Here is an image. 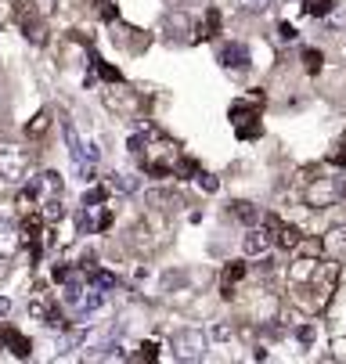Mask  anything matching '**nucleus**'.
<instances>
[{
  "label": "nucleus",
  "mask_w": 346,
  "mask_h": 364,
  "mask_svg": "<svg viewBox=\"0 0 346 364\" xmlns=\"http://www.w3.org/2000/svg\"><path fill=\"white\" fill-rule=\"evenodd\" d=\"M238 278H245V264H231L224 271V296H234V282Z\"/></svg>",
  "instance_id": "obj_13"
},
{
  "label": "nucleus",
  "mask_w": 346,
  "mask_h": 364,
  "mask_svg": "<svg viewBox=\"0 0 346 364\" xmlns=\"http://www.w3.org/2000/svg\"><path fill=\"white\" fill-rule=\"evenodd\" d=\"M8 310H11V299H4V296H0V318H4Z\"/></svg>",
  "instance_id": "obj_23"
},
{
  "label": "nucleus",
  "mask_w": 346,
  "mask_h": 364,
  "mask_svg": "<svg viewBox=\"0 0 346 364\" xmlns=\"http://www.w3.org/2000/svg\"><path fill=\"white\" fill-rule=\"evenodd\" d=\"M318 271H321L318 259H314V256H303V259H296V264L288 267V282H292V285H307V282H314Z\"/></svg>",
  "instance_id": "obj_7"
},
{
  "label": "nucleus",
  "mask_w": 346,
  "mask_h": 364,
  "mask_svg": "<svg viewBox=\"0 0 346 364\" xmlns=\"http://www.w3.org/2000/svg\"><path fill=\"white\" fill-rule=\"evenodd\" d=\"M234 8L242 15H267L274 8V0H234Z\"/></svg>",
  "instance_id": "obj_11"
},
{
  "label": "nucleus",
  "mask_w": 346,
  "mask_h": 364,
  "mask_svg": "<svg viewBox=\"0 0 346 364\" xmlns=\"http://www.w3.org/2000/svg\"><path fill=\"white\" fill-rule=\"evenodd\" d=\"M83 296H87V285H83L80 278H69V285H65V303H69L72 310H80Z\"/></svg>",
  "instance_id": "obj_12"
},
{
  "label": "nucleus",
  "mask_w": 346,
  "mask_h": 364,
  "mask_svg": "<svg viewBox=\"0 0 346 364\" xmlns=\"http://www.w3.org/2000/svg\"><path fill=\"white\" fill-rule=\"evenodd\" d=\"M180 4H199V0H180Z\"/></svg>",
  "instance_id": "obj_25"
},
{
  "label": "nucleus",
  "mask_w": 346,
  "mask_h": 364,
  "mask_svg": "<svg viewBox=\"0 0 346 364\" xmlns=\"http://www.w3.org/2000/svg\"><path fill=\"white\" fill-rule=\"evenodd\" d=\"M0 343H4V346H11V353L15 357H29V339L22 336V332H15V328H0Z\"/></svg>",
  "instance_id": "obj_9"
},
{
  "label": "nucleus",
  "mask_w": 346,
  "mask_h": 364,
  "mask_svg": "<svg viewBox=\"0 0 346 364\" xmlns=\"http://www.w3.org/2000/svg\"><path fill=\"white\" fill-rule=\"evenodd\" d=\"M26 195H33V198H40V202H47V198H62V177H58L55 170H43L40 177H33V184H29Z\"/></svg>",
  "instance_id": "obj_4"
},
{
  "label": "nucleus",
  "mask_w": 346,
  "mask_h": 364,
  "mask_svg": "<svg viewBox=\"0 0 346 364\" xmlns=\"http://www.w3.org/2000/svg\"><path fill=\"white\" fill-rule=\"evenodd\" d=\"M278 245H285V249H296V245H300V231H296V228H281V238H278Z\"/></svg>",
  "instance_id": "obj_18"
},
{
  "label": "nucleus",
  "mask_w": 346,
  "mask_h": 364,
  "mask_svg": "<svg viewBox=\"0 0 346 364\" xmlns=\"http://www.w3.org/2000/svg\"><path fill=\"white\" fill-rule=\"evenodd\" d=\"M332 11H335V0H310L307 4V15H318V18H325Z\"/></svg>",
  "instance_id": "obj_15"
},
{
  "label": "nucleus",
  "mask_w": 346,
  "mask_h": 364,
  "mask_svg": "<svg viewBox=\"0 0 346 364\" xmlns=\"http://www.w3.org/2000/svg\"><path fill=\"white\" fill-rule=\"evenodd\" d=\"M15 249H18V231H15L11 224H4V220H0V259L15 256Z\"/></svg>",
  "instance_id": "obj_10"
},
{
  "label": "nucleus",
  "mask_w": 346,
  "mask_h": 364,
  "mask_svg": "<svg viewBox=\"0 0 346 364\" xmlns=\"http://www.w3.org/2000/svg\"><path fill=\"white\" fill-rule=\"evenodd\" d=\"M342 191H346V188H342L339 177H318V181L307 184L303 198H307L310 210H328V205H335V202L342 198Z\"/></svg>",
  "instance_id": "obj_2"
},
{
  "label": "nucleus",
  "mask_w": 346,
  "mask_h": 364,
  "mask_svg": "<svg viewBox=\"0 0 346 364\" xmlns=\"http://www.w3.org/2000/svg\"><path fill=\"white\" fill-rule=\"evenodd\" d=\"M303 58H307V69H310V73H318V69H321V55H318V50H307Z\"/></svg>",
  "instance_id": "obj_20"
},
{
  "label": "nucleus",
  "mask_w": 346,
  "mask_h": 364,
  "mask_svg": "<svg viewBox=\"0 0 346 364\" xmlns=\"http://www.w3.org/2000/svg\"><path fill=\"white\" fill-rule=\"evenodd\" d=\"M220 65L231 69V73L249 69V47H245V43H224L220 47Z\"/></svg>",
  "instance_id": "obj_5"
},
{
  "label": "nucleus",
  "mask_w": 346,
  "mask_h": 364,
  "mask_svg": "<svg viewBox=\"0 0 346 364\" xmlns=\"http://www.w3.org/2000/svg\"><path fill=\"white\" fill-rule=\"evenodd\" d=\"M335 163H339V166H346V151H342V155H339V159H335Z\"/></svg>",
  "instance_id": "obj_24"
},
{
  "label": "nucleus",
  "mask_w": 346,
  "mask_h": 364,
  "mask_svg": "<svg viewBox=\"0 0 346 364\" xmlns=\"http://www.w3.org/2000/svg\"><path fill=\"white\" fill-rule=\"evenodd\" d=\"M29 177V151L18 144L0 141V181L4 184H22Z\"/></svg>",
  "instance_id": "obj_1"
},
{
  "label": "nucleus",
  "mask_w": 346,
  "mask_h": 364,
  "mask_svg": "<svg viewBox=\"0 0 346 364\" xmlns=\"http://www.w3.org/2000/svg\"><path fill=\"white\" fill-rule=\"evenodd\" d=\"M281 40H296V29H292V26H288V22H285V26H281Z\"/></svg>",
  "instance_id": "obj_22"
},
{
  "label": "nucleus",
  "mask_w": 346,
  "mask_h": 364,
  "mask_svg": "<svg viewBox=\"0 0 346 364\" xmlns=\"http://www.w3.org/2000/svg\"><path fill=\"white\" fill-rule=\"evenodd\" d=\"M210 350V336L202 328H180L173 332V353L180 360H202Z\"/></svg>",
  "instance_id": "obj_3"
},
{
  "label": "nucleus",
  "mask_w": 346,
  "mask_h": 364,
  "mask_svg": "<svg viewBox=\"0 0 346 364\" xmlns=\"http://www.w3.org/2000/svg\"><path fill=\"white\" fill-rule=\"evenodd\" d=\"M325 252L332 259H346V228H332L325 235Z\"/></svg>",
  "instance_id": "obj_8"
},
{
  "label": "nucleus",
  "mask_w": 346,
  "mask_h": 364,
  "mask_svg": "<svg viewBox=\"0 0 346 364\" xmlns=\"http://www.w3.org/2000/svg\"><path fill=\"white\" fill-rule=\"evenodd\" d=\"M141 350H144V353H141V357H148V360H152V357H156V350H159V346H156V343H144V346H141Z\"/></svg>",
  "instance_id": "obj_21"
},
{
  "label": "nucleus",
  "mask_w": 346,
  "mask_h": 364,
  "mask_svg": "<svg viewBox=\"0 0 346 364\" xmlns=\"http://www.w3.org/2000/svg\"><path fill=\"white\" fill-rule=\"evenodd\" d=\"M234 217L245 220V224H253L256 220V205L253 202H234Z\"/></svg>",
  "instance_id": "obj_16"
},
{
  "label": "nucleus",
  "mask_w": 346,
  "mask_h": 364,
  "mask_svg": "<svg viewBox=\"0 0 346 364\" xmlns=\"http://www.w3.org/2000/svg\"><path fill=\"white\" fill-rule=\"evenodd\" d=\"M33 8H36V11H40V15L47 18V15H55V0H36Z\"/></svg>",
  "instance_id": "obj_19"
},
{
  "label": "nucleus",
  "mask_w": 346,
  "mask_h": 364,
  "mask_svg": "<svg viewBox=\"0 0 346 364\" xmlns=\"http://www.w3.org/2000/svg\"><path fill=\"white\" fill-rule=\"evenodd\" d=\"M40 213H43L47 220H62V198H47V202H40Z\"/></svg>",
  "instance_id": "obj_14"
},
{
  "label": "nucleus",
  "mask_w": 346,
  "mask_h": 364,
  "mask_svg": "<svg viewBox=\"0 0 346 364\" xmlns=\"http://www.w3.org/2000/svg\"><path fill=\"white\" fill-rule=\"evenodd\" d=\"M206 336H210L213 343H231V336H234V332H231V325H213Z\"/></svg>",
  "instance_id": "obj_17"
},
{
  "label": "nucleus",
  "mask_w": 346,
  "mask_h": 364,
  "mask_svg": "<svg viewBox=\"0 0 346 364\" xmlns=\"http://www.w3.org/2000/svg\"><path fill=\"white\" fill-rule=\"evenodd\" d=\"M271 245H274V238H271V231H264V228L245 231V238H242V252H245V256H264Z\"/></svg>",
  "instance_id": "obj_6"
}]
</instances>
